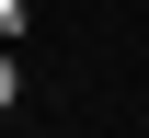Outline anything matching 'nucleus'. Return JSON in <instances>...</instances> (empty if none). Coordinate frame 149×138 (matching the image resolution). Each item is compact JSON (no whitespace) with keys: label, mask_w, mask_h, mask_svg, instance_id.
<instances>
[{"label":"nucleus","mask_w":149,"mask_h":138,"mask_svg":"<svg viewBox=\"0 0 149 138\" xmlns=\"http://www.w3.org/2000/svg\"><path fill=\"white\" fill-rule=\"evenodd\" d=\"M12 104H23V69H12V58H0V115H12Z\"/></svg>","instance_id":"nucleus-1"}]
</instances>
